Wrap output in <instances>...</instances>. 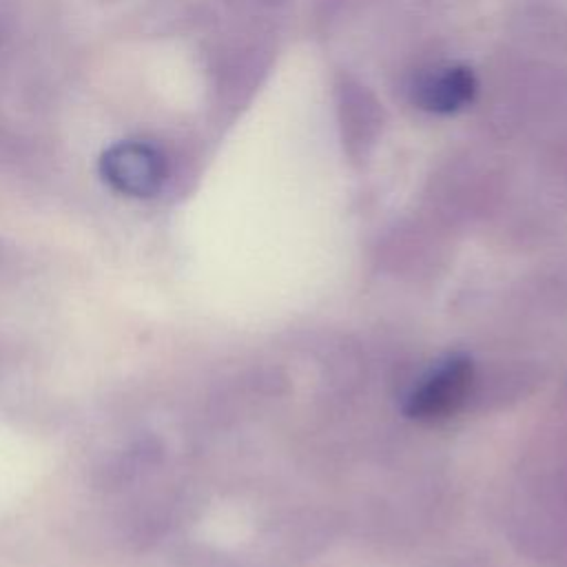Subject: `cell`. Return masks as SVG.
Returning a JSON list of instances; mask_svg holds the SVG:
<instances>
[{
  "label": "cell",
  "mask_w": 567,
  "mask_h": 567,
  "mask_svg": "<svg viewBox=\"0 0 567 567\" xmlns=\"http://www.w3.org/2000/svg\"><path fill=\"white\" fill-rule=\"evenodd\" d=\"M100 175L115 193L148 199L164 188L168 179V164L157 146L140 140H126L102 153Z\"/></svg>",
  "instance_id": "3"
},
{
  "label": "cell",
  "mask_w": 567,
  "mask_h": 567,
  "mask_svg": "<svg viewBox=\"0 0 567 567\" xmlns=\"http://www.w3.org/2000/svg\"><path fill=\"white\" fill-rule=\"evenodd\" d=\"M478 385L476 365L467 354H447L436 361L403 399L410 419L434 423L465 408Z\"/></svg>",
  "instance_id": "1"
},
{
  "label": "cell",
  "mask_w": 567,
  "mask_h": 567,
  "mask_svg": "<svg viewBox=\"0 0 567 567\" xmlns=\"http://www.w3.org/2000/svg\"><path fill=\"white\" fill-rule=\"evenodd\" d=\"M489 171L476 159H454L436 175L434 197L450 215H470L489 197Z\"/></svg>",
  "instance_id": "4"
},
{
  "label": "cell",
  "mask_w": 567,
  "mask_h": 567,
  "mask_svg": "<svg viewBox=\"0 0 567 567\" xmlns=\"http://www.w3.org/2000/svg\"><path fill=\"white\" fill-rule=\"evenodd\" d=\"M268 2H281V0H268Z\"/></svg>",
  "instance_id": "6"
},
{
  "label": "cell",
  "mask_w": 567,
  "mask_h": 567,
  "mask_svg": "<svg viewBox=\"0 0 567 567\" xmlns=\"http://www.w3.org/2000/svg\"><path fill=\"white\" fill-rule=\"evenodd\" d=\"M334 115L348 159H368L383 133V109L379 97L357 78L339 75L334 82Z\"/></svg>",
  "instance_id": "2"
},
{
  "label": "cell",
  "mask_w": 567,
  "mask_h": 567,
  "mask_svg": "<svg viewBox=\"0 0 567 567\" xmlns=\"http://www.w3.org/2000/svg\"><path fill=\"white\" fill-rule=\"evenodd\" d=\"M476 78L465 66H447L421 75L412 86V100L430 113H454L470 104L476 95Z\"/></svg>",
  "instance_id": "5"
}]
</instances>
